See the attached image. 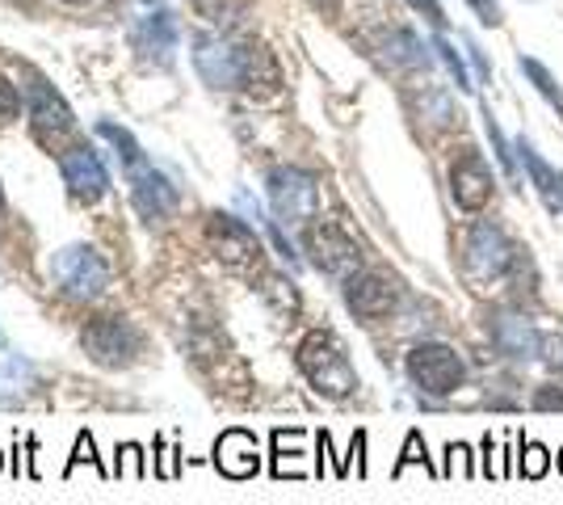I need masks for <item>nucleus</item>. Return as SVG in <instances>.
Masks as SVG:
<instances>
[{
    "label": "nucleus",
    "mask_w": 563,
    "mask_h": 505,
    "mask_svg": "<svg viewBox=\"0 0 563 505\" xmlns=\"http://www.w3.org/2000/svg\"><path fill=\"white\" fill-rule=\"evenodd\" d=\"M194 68L211 89H257V85H278V68L269 51L244 39H223V34H198L194 39Z\"/></svg>",
    "instance_id": "f257e3e1"
},
{
    "label": "nucleus",
    "mask_w": 563,
    "mask_h": 505,
    "mask_svg": "<svg viewBox=\"0 0 563 505\" xmlns=\"http://www.w3.org/2000/svg\"><path fill=\"white\" fill-rule=\"evenodd\" d=\"M299 371L307 375V384L329 400H345L357 392V371H353L345 345L324 329H316L299 341Z\"/></svg>",
    "instance_id": "f03ea898"
},
{
    "label": "nucleus",
    "mask_w": 563,
    "mask_h": 505,
    "mask_svg": "<svg viewBox=\"0 0 563 505\" xmlns=\"http://www.w3.org/2000/svg\"><path fill=\"white\" fill-rule=\"evenodd\" d=\"M517 262V244L505 237V228L493 219H475L463 241V270L475 283H500Z\"/></svg>",
    "instance_id": "7ed1b4c3"
},
{
    "label": "nucleus",
    "mask_w": 563,
    "mask_h": 505,
    "mask_svg": "<svg viewBox=\"0 0 563 505\" xmlns=\"http://www.w3.org/2000/svg\"><path fill=\"white\" fill-rule=\"evenodd\" d=\"M408 380L421 387L424 396H454L467 384V362L459 359V350H450L442 341H421L408 350Z\"/></svg>",
    "instance_id": "20e7f679"
},
{
    "label": "nucleus",
    "mask_w": 563,
    "mask_h": 505,
    "mask_svg": "<svg viewBox=\"0 0 563 505\" xmlns=\"http://www.w3.org/2000/svg\"><path fill=\"white\" fill-rule=\"evenodd\" d=\"M51 274H55V283L64 287L68 299L76 304H89L97 299L106 283H110V265L97 257V249L89 244H68V249H59L55 253V262H51Z\"/></svg>",
    "instance_id": "39448f33"
},
{
    "label": "nucleus",
    "mask_w": 563,
    "mask_h": 505,
    "mask_svg": "<svg viewBox=\"0 0 563 505\" xmlns=\"http://www.w3.org/2000/svg\"><path fill=\"white\" fill-rule=\"evenodd\" d=\"M30 127H34V140L47 147H59L64 140L76 135V119H71L68 101L47 80L30 85Z\"/></svg>",
    "instance_id": "423d86ee"
},
{
    "label": "nucleus",
    "mask_w": 563,
    "mask_h": 505,
    "mask_svg": "<svg viewBox=\"0 0 563 505\" xmlns=\"http://www.w3.org/2000/svg\"><path fill=\"white\" fill-rule=\"evenodd\" d=\"M80 345L101 366H126V362L135 359V350H140V337H135V329L126 320H118V316H97V320L85 325Z\"/></svg>",
    "instance_id": "0eeeda50"
},
{
    "label": "nucleus",
    "mask_w": 563,
    "mask_h": 505,
    "mask_svg": "<svg viewBox=\"0 0 563 505\" xmlns=\"http://www.w3.org/2000/svg\"><path fill=\"white\" fill-rule=\"evenodd\" d=\"M493 168L484 161V152H475V147H463L454 161H450V194H454V202H459V211H484L488 207V198H493Z\"/></svg>",
    "instance_id": "6e6552de"
},
{
    "label": "nucleus",
    "mask_w": 563,
    "mask_h": 505,
    "mask_svg": "<svg viewBox=\"0 0 563 505\" xmlns=\"http://www.w3.org/2000/svg\"><path fill=\"white\" fill-rule=\"evenodd\" d=\"M269 202L286 223H307L316 216V202H320L316 177L303 168H274L269 173Z\"/></svg>",
    "instance_id": "1a4fd4ad"
},
{
    "label": "nucleus",
    "mask_w": 563,
    "mask_h": 505,
    "mask_svg": "<svg viewBox=\"0 0 563 505\" xmlns=\"http://www.w3.org/2000/svg\"><path fill=\"white\" fill-rule=\"evenodd\" d=\"M488 333H493V345L505 354V359L514 362H534L542 359V333L534 329V320L526 312H505V308H496L488 316Z\"/></svg>",
    "instance_id": "9d476101"
},
{
    "label": "nucleus",
    "mask_w": 563,
    "mask_h": 505,
    "mask_svg": "<svg viewBox=\"0 0 563 505\" xmlns=\"http://www.w3.org/2000/svg\"><path fill=\"white\" fill-rule=\"evenodd\" d=\"M307 253H311V262L316 270H324L332 278H350L357 274V244L336 228V223H316V228H307Z\"/></svg>",
    "instance_id": "9b49d317"
},
{
    "label": "nucleus",
    "mask_w": 563,
    "mask_h": 505,
    "mask_svg": "<svg viewBox=\"0 0 563 505\" xmlns=\"http://www.w3.org/2000/svg\"><path fill=\"white\" fill-rule=\"evenodd\" d=\"M345 308L357 320H383L396 308V283L383 274H371V270H357L345 278Z\"/></svg>",
    "instance_id": "f8f14e48"
},
{
    "label": "nucleus",
    "mask_w": 563,
    "mask_h": 505,
    "mask_svg": "<svg viewBox=\"0 0 563 505\" xmlns=\"http://www.w3.org/2000/svg\"><path fill=\"white\" fill-rule=\"evenodd\" d=\"M59 168H64V182L68 190L80 198V202H97L101 194L110 190V173H106V161L97 156L93 147L76 144L59 156Z\"/></svg>",
    "instance_id": "ddd939ff"
},
{
    "label": "nucleus",
    "mask_w": 563,
    "mask_h": 505,
    "mask_svg": "<svg viewBox=\"0 0 563 505\" xmlns=\"http://www.w3.org/2000/svg\"><path fill=\"white\" fill-rule=\"evenodd\" d=\"M207 232H211V244L214 253L223 257V262L232 265H253L261 257V241L257 232L249 228V223H240L235 216H211V223H207Z\"/></svg>",
    "instance_id": "4468645a"
},
{
    "label": "nucleus",
    "mask_w": 563,
    "mask_h": 505,
    "mask_svg": "<svg viewBox=\"0 0 563 505\" xmlns=\"http://www.w3.org/2000/svg\"><path fill=\"white\" fill-rule=\"evenodd\" d=\"M131 198L143 219H165L177 207V186L168 182L161 168L131 165Z\"/></svg>",
    "instance_id": "2eb2a0df"
},
{
    "label": "nucleus",
    "mask_w": 563,
    "mask_h": 505,
    "mask_svg": "<svg viewBox=\"0 0 563 505\" xmlns=\"http://www.w3.org/2000/svg\"><path fill=\"white\" fill-rule=\"evenodd\" d=\"M214 468L232 481H249L257 476L261 455H257V438L249 430H223L219 442H214Z\"/></svg>",
    "instance_id": "dca6fc26"
},
{
    "label": "nucleus",
    "mask_w": 563,
    "mask_h": 505,
    "mask_svg": "<svg viewBox=\"0 0 563 505\" xmlns=\"http://www.w3.org/2000/svg\"><path fill=\"white\" fill-rule=\"evenodd\" d=\"M517 156L526 161V173H530V182H534V190L542 194V202H547V211L551 216H560L563 211V198H560V173L542 161L534 144H526V140H517Z\"/></svg>",
    "instance_id": "f3484780"
},
{
    "label": "nucleus",
    "mask_w": 563,
    "mask_h": 505,
    "mask_svg": "<svg viewBox=\"0 0 563 505\" xmlns=\"http://www.w3.org/2000/svg\"><path fill=\"white\" fill-rule=\"evenodd\" d=\"M135 39H140L143 51H152V55L161 59V55H168L173 43H177V25H173L168 13H147V18L135 25Z\"/></svg>",
    "instance_id": "a211bd4d"
},
{
    "label": "nucleus",
    "mask_w": 563,
    "mask_h": 505,
    "mask_svg": "<svg viewBox=\"0 0 563 505\" xmlns=\"http://www.w3.org/2000/svg\"><path fill=\"white\" fill-rule=\"evenodd\" d=\"M387 51H391V64H404V68H429V55L424 47L408 34V30H396L387 39Z\"/></svg>",
    "instance_id": "6ab92c4d"
},
{
    "label": "nucleus",
    "mask_w": 563,
    "mask_h": 505,
    "mask_svg": "<svg viewBox=\"0 0 563 505\" xmlns=\"http://www.w3.org/2000/svg\"><path fill=\"white\" fill-rule=\"evenodd\" d=\"M547 472H551V455H547V447H542V442H526V438H521L517 476H526V481H542Z\"/></svg>",
    "instance_id": "aec40b11"
},
{
    "label": "nucleus",
    "mask_w": 563,
    "mask_h": 505,
    "mask_svg": "<svg viewBox=\"0 0 563 505\" xmlns=\"http://www.w3.org/2000/svg\"><path fill=\"white\" fill-rule=\"evenodd\" d=\"M521 73L534 80V89H539V94L551 101V110H560V114H563V89L555 85V76L547 73L539 59H526V55H521Z\"/></svg>",
    "instance_id": "412c9836"
},
{
    "label": "nucleus",
    "mask_w": 563,
    "mask_h": 505,
    "mask_svg": "<svg viewBox=\"0 0 563 505\" xmlns=\"http://www.w3.org/2000/svg\"><path fill=\"white\" fill-rule=\"evenodd\" d=\"M97 135H101V140H110V144L122 147L118 156H122V165H126V168L140 165V144H135V140H131V135H126L122 127H114V122H97Z\"/></svg>",
    "instance_id": "4be33fe9"
},
{
    "label": "nucleus",
    "mask_w": 563,
    "mask_h": 505,
    "mask_svg": "<svg viewBox=\"0 0 563 505\" xmlns=\"http://www.w3.org/2000/svg\"><path fill=\"white\" fill-rule=\"evenodd\" d=\"M484 127H488V140H493V152H496V161H500V168L509 173V177H517V165H514V152H509V140H505V131L496 127V119L484 110Z\"/></svg>",
    "instance_id": "5701e85b"
},
{
    "label": "nucleus",
    "mask_w": 563,
    "mask_h": 505,
    "mask_svg": "<svg viewBox=\"0 0 563 505\" xmlns=\"http://www.w3.org/2000/svg\"><path fill=\"white\" fill-rule=\"evenodd\" d=\"M412 463H421V468H429V455H424V438H421V430H412L408 438H404V455H399V463H396V476L404 472V468H412ZM433 472V468H429ZM438 476V472H433Z\"/></svg>",
    "instance_id": "b1692460"
},
{
    "label": "nucleus",
    "mask_w": 563,
    "mask_h": 505,
    "mask_svg": "<svg viewBox=\"0 0 563 505\" xmlns=\"http://www.w3.org/2000/svg\"><path fill=\"white\" fill-rule=\"evenodd\" d=\"M76 463H93L101 476H110V468H106V463L97 459L93 433H89V430H80V438H76V451H71V459H68V476H71V468H76Z\"/></svg>",
    "instance_id": "393cba45"
},
{
    "label": "nucleus",
    "mask_w": 563,
    "mask_h": 505,
    "mask_svg": "<svg viewBox=\"0 0 563 505\" xmlns=\"http://www.w3.org/2000/svg\"><path fill=\"white\" fill-rule=\"evenodd\" d=\"M118 455H122V459L114 463V476H135V481H140V476H147V463H143V451L135 447V442H126Z\"/></svg>",
    "instance_id": "a878e982"
},
{
    "label": "nucleus",
    "mask_w": 563,
    "mask_h": 505,
    "mask_svg": "<svg viewBox=\"0 0 563 505\" xmlns=\"http://www.w3.org/2000/svg\"><path fill=\"white\" fill-rule=\"evenodd\" d=\"M433 51H438V55H442V64H446V68H450V76H454V80H459V89H471V80H467V64H463V59H459V51L450 47L446 39H438V43H433Z\"/></svg>",
    "instance_id": "bb28decb"
},
{
    "label": "nucleus",
    "mask_w": 563,
    "mask_h": 505,
    "mask_svg": "<svg viewBox=\"0 0 563 505\" xmlns=\"http://www.w3.org/2000/svg\"><path fill=\"white\" fill-rule=\"evenodd\" d=\"M18 110H22V101H18V89H13L9 80H0V127L18 119Z\"/></svg>",
    "instance_id": "cd10ccee"
},
{
    "label": "nucleus",
    "mask_w": 563,
    "mask_h": 505,
    "mask_svg": "<svg viewBox=\"0 0 563 505\" xmlns=\"http://www.w3.org/2000/svg\"><path fill=\"white\" fill-rule=\"evenodd\" d=\"M534 409H542V413H555V409H563V387H555V384H547V387H539L534 392V400H530Z\"/></svg>",
    "instance_id": "c85d7f7f"
},
{
    "label": "nucleus",
    "mask_w": 563,
    "mask_h": 505,
    "mask_svg": "<svg viewBox=\"0 0 563 505\" xmlns=\"http://www.w3.org/2000/svg\"><path fill=\"white\" fill-rule=\"evenodd\" d=\"M454 472H463V476H471V468H467V447H463V442H450V447H446V476H454Z\"/></svg>",
    "instance_id": "c756f323"
},
{
    "label": "nucleus",
    "mask_w": 563,
    "mask_h": 505,
    "mask_svg": "<svg viewBox=\"0 0 563 505\" xmlns=\"http://www.w3.org/2000/svg\"><path fill=\"white\" fill-rule=\"evenodd\" d=\"M408 4H412L417 13H424V22L429 25H438V30L446 25V13H442V4H438V0H408Z\"/></svg>",
    "instance_id": "7c9ffc66"
},
{
    "label": "nucleus",
    "mask_w": 563,
    "mask_h": 505,
    "mask_svg": "<svg viewBox=\"0 0 563 505\" xmlns=\"http://www.w3.org/2000/svg\"><path fill=\"white\" fill-rule=\"evenodd\" d=\"M471 9H475V18L484 25H500V4L496 0H467Z\"/></svg>",
    "instance_id": "2f4dec72"
},
{
    "label": "nucleus",
    "mask_w": 563,
    "mask_h": 505,
    "mask_svg": "<svg viewBox=\"0 0 563 505\" xmlns=\"http://www.w3.org/2000/svg\"><path fill=\"white\" fill-rule=\"evenodd\" d=\"M156 447H161V459H156V476H165V481H173V476H177V451H168L165 442H156Z\"/></svg>",
    "instance_id": "473e14b6"
},
{
    "label": "nucleus",
    "mask_w": 563,
    "mask_h": 505,
    "mask_svg": "<svg viewBox=\"0 0 563 505\" xmlns=\"http://www.w3.org/2000/svg\"><path fill=\"white\" fill-rule=\"evenodd\" d=\"M542 350H547V362H551V366H555V371L563 375V337H555V341H547Z\"/></svg>",
    "instance_id": "72a5a7b5"
},
{
    "label": "nucleus",
    "mask_w": 563,
    "mask_h": 505,
    "mask_svg": "<svg viewBox=\"0 0 563 505\" xmlns=\"http://www.w3.org/2000/svg\"><path fill=\"white\" fill-rule=\"evenodd\" d=\"M484 455H488V459H484V476L493 481V476H496V463H493V455H496V438H493V433L484 438Z\"/></svg>",
    "instance_id": "f704fd0d"
},
{
    "label": "nucleus",
    "mask_w": 563,
    "mask_h": 505,
    "mask_svg": "<svg viewBox=\"0 0 563 505\" xmlns=\"http://www.w3.org/2000/svg\"><path fill=\"white\" fill-rule=\"evenodd\" d=\"M316 4H320V9H336V4H341V0H316Z\"/></svg>",
    "instance_id": "c9c22d12"
},
{
    "label": "nucleus",
    "mask_w": 563,
    "mask_h": 505,
    "mask_svg": "<svg viewBox=\"0 0 563 505\" xmlns=\"http://www.w3.org/2000/svg\"><path fill=\"white\" fill-rule=\"evenodd\" d=\"M64 4H93V0H64Z\"/></svg>",
    "instance_id": "e433bc0d"
},
{
    "label": "nucleus",
    "mask_w": 563,
    "mask_h": 505,
    "mask_svg": "<svg viewBox=\"0 0 563 505\" xmlns=\"http://www.w3.org/2000/svg\"><path fill=\"white\" fill-rule=\"evenodd\" d=\"M560 476H563V447H560Z\"/></svg>",
    "instance_id": "4c0bfd02"
},
{
    "label": "nucleus",
    "mask_w": 563,
    "mask_h": 505,
    "mask_svg": "<svg viewBox=\"0 0 563 505\" xmlns=\"http://www.w3.org/2000/svg\"><path fill=\"white\" fill-rule=\"evenodd\" d=\"M0 211H4V190H0Z\"/></svg>",
    "instance_id": "58836bf2"
},
{
    "label": "nucleus",
    "mask_w": 563,
    "mask_h": 505,
    "mask_svg": "<svg viewBox=\"0 0 563 505\" xmlns=\"http://www.w3.org/2000/svg\"><path fill=\"white\" fill-rule=\"evenodd\" d=\"M560 198H563V173H560Z\"/></svg>",
    "instance_id": "ea45409f"
},
{
    "label": "nucleus",
    "mask_w": 563,
    "mask_h": 505,
    "mask_svg": "<svg viewBox=\"0 0 563 505\" xmlns=\"http://www.w3.org/2000/svg\"><path fill=\"white\" fill-rule=\"evenodd\" d=\"M0 468H4V455H0Z\"/></svg>",
    "instance_id": "a19ab883"
}]
</instances>
